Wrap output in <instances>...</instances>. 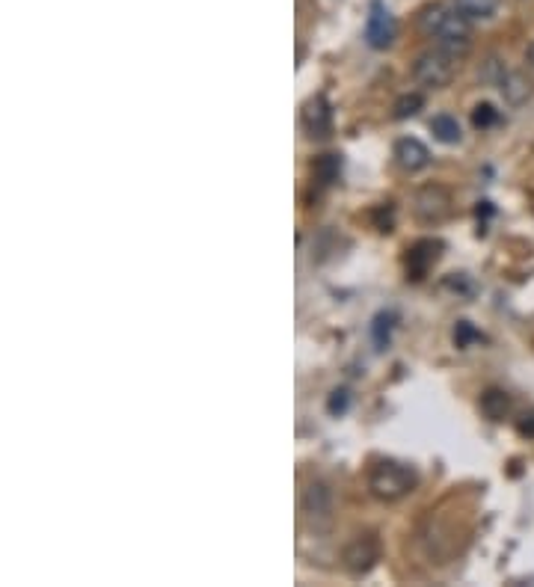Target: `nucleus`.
<instances>
[{"label":"nucleus","instance_id":"nucleus-1","mask_svg":"<svg viewBox=\"0 0 534 587\" xmlns=\"http://www.w3.org/2000/svg\"><path fill=\"white\" fill-rule=\"evenodd\" d=\"M419 33L448 51L466 54L472 45V21L463 18L454 3H431L419 12Z\"/></svg>","mask_w":534,"mask_h":587},{"label":"nucleus","instance_id":"nucleus-2","mask_svg":"<svg viewBox=\"0 0 534 587\" xmlns=\"http://www.w3.org/2000/svg\"><path fill=\"white\" fill-rule=\"evenodd\" d=\"M460 60H463V54L448 51L443 45H437V48L425 51V54L416 60L413 78H416V84L425 86V89H443V86H448L457 78Z\"/></svg>","mask_w":534,"mask_h":587},{"label":"nucleus","instance_id":"nucleus-3","mask_svg":"<svg viewBox=\"0 0 534 587\" xmlns=\"http://www.w3.org/2000/svg\"><path fill=\"white\" fill-rule=\"evenodd\" d=\"M416 487V472L404 463H377L368 475V490L380 502H398Z\"/></svg>","mask_w":534,"mask_h":587},{"label":"nucleus","instance_id":"nucleus-4","mask_svg":"<svg viewBox=\"0 0 534 587\" xmlns=\"http://www.w3.org/2000/svg\"><path fill=\"white\" fill-rule=\"evenodd\" d=\"M380 555H383V546H380L377 534H356L342 552V567L348 570V576L362 579L377 567Z\"/></svg>","mask_w":534,"mask_h":587},{"label":"nucleus","instance_id":"nucleus-5","mask_svg":"<svg viewBox=\"0 0 534 587\" xmlns=\"http://www.w3.org/2000/svg\"><path fill=\"white\" fill-rule=\"evenodd\" d=\"M413 214L425 226H440L451 214V193L440 184H428L413 199Z\"/></svg>","mask_w":534,"mask_h":587},{"label":"nucleus","instance_id":"nucleus-6","mask_svg":"<svg viewBox=\"0 0 534 587\" xmlns=\"http://www.w3.org/2000/svg\"><path fill=\"white\" fill-rule=\"evenodd\" d=\"M365 39L374 51H386L395 39H398V21L395 15L380 3L374 0L371 9H368V21H365Z\"/></svg>","mask_w":534,"mask_h":587},{"label":"nucleus","instance_id":"nucleus-7","mask_svg":"<svg viewBox=\"0 0 534 587\" xmlns=\"http://www.w3.org/2000/svg\"><path fill=\"white\" fill-rule=\"evenodd\" d=\"M300 122H303V128H306L309 137H327L330 128H333V107H330V101L324 95H312L303 104Z\"/></svg>","mask_w":534,"mask_h":587},{"label":"nucleus","instance_id":"nucleus-8","mask_svg":"<svg viewBox=\"0 0 534 587\" xmlns=\"http://www.w3.org/2000/svg\"><path fill=\"white\" fill-rule=\"evenodd\" d=\"M440 252H443V244L434 241V238L416 241V244L407 250V273H410V279H422V276L440 261Z\"/></svg>","mask_w":534,"mask_h":587},{"label":"nucleus","instance_id":"nucleus-9","mask_svg":"<svg viewBox=\"0 0 534 587\" xmlns=\"http://www.w3.org/2000/svg\"><path fill=\"white\" fill-rule=\"evenodd\" d=\"M395 164L404 169V172H419L431 164V152L422 140L416 137H404L395 143Z\"/></svg>","mask_w":534,"mask_h":587},{"label":"nucleus","instance_id":"nucleus-10","mask_svg":"<svg viewBox=\"0 0 534 587\" xmlns=\"http://www.w3.org/2000/svg\"><path fill=\"white\" fill-rule=\"evenodd\" d=\"M303 513L309 516V519H330V513H333V493L327 490V484H321V481H315V484H309L306 487V493H303Z\"/></svg>","mask_w":534,"mask_h":587},{"label":"nucleus","instance_id":"nucleus-11","mask_svg":"<svg viewBox=\"0 0 534 587\" xmlns=\"http://www.w3.org/2000/svg\"><path fill=\"white\" fill-rule=\"evenodd\" d=\"M499 89H502L505 101H508V104H514V107L526 104L534 92L532 81H529L523 72H502V75H499Z\"/></svg>","mask_w":534,"mask_h":587},{"label":"nucleus","instance_id":"nucleus-12","mask_svg":"<svg viewBox=\"0 0 534 587\" xmlns=\"http://www.w3.org/2000/svg\"><path fill=\"white\" fill-rule=\"evenodd\" d=\"M451 3L469 21H490L499 12V3L502 0H451Z\"/></svg>","mask_w":534,"mask_h":587},{"label":"nucleus","instance_id":"nucleus-13","mask_svg":"<svg viewBox=\"0 0 534 587\" xmlns=\"http://www.w3.org/2000/svg\"><path fill=\"white\" fill-rule=\"evenodd\" d=\"M431 134H434L440 143H445V146H454V143H460V137H463L460 122H457L454 116H448V113H440V116L431 119Z\"/></svg>","mask_w":534,"mask_h":587},{"label":"nucleus","instance_id":"nucleus-14","mask_svg":"<svg viewBox=\"0 0 534 587\" xmlns=\"http://www.w3.org/2000/svg\"><path fill=\"white\" fill-rule=\"evenodd\" d=\"M481 413H484L487 419L502 421L511 413V398H508L505 392H499V389H490V392H484V398H481Z\"/></svg>","mask_w":534,"mask_h":587},{"label":"nucleus","instance_id":"nucleus-15","mask_svg":"<svg viewBox=\"0 0 534 587\" xmlns=\"http://www.w3.org/2000/svg\"><path fill=\"white\" fill-rule=\"evenodd\" d=\"M339 172H342V155H321V158L312 164V175H315L321 184L336 181V178H339Z\"/></svg>","mask_w":534,"mask_h":587},{"label":"nucleus","instance_id":"nucleus-16","mask_svg":"<svg viewBox=\"0 0 534 587\" xmlns=\"http://www.w3.org/2000/svg\"><path fill=\"white\" fill-rule=\"evenodd\" d=\"M425 107V95H419V92H407V95H401L398 101H395V119H410V116H416L419 110Z\"/></svg>","mask_w":534,"mask_h":587},{"label":"nucleus","instance_id":"nucleus-17","mask_svg":"<svg viewBox=\"0 0 534 587\" xmlns=\"http://www.w3.org/2000/svg\"><path fill=\"white\" fill-rule=\"evenodd\" d=\"M499 122V110L493 107V104H478L475 110H472V125L478 128V131H487V128H493Z\"/></svg>","mask_w":534,"mask_h":587},{"label":"nucleus","instance_id":"nucleus-18","mask_svg":"<svg viewBox=\"0 0 534 587\" xmlns=\"http://www.w3.org/2000/svg\"><path fill=\"white\" fill-rule=\"evenodd\" d=\"M478 341H484V336H481L469 321H460V324L454 327V344H457V347H472V344H478Z\"/></svg>","mask_w":534,"mask_h":587},{"label":"nucleus","instance_id":"nucleus-19","mask_svg":"<svg viewBox=\"0 0 534 587\" xmlns=\"http://www.w3.org/2000/svg\"><path fill=\"white\" fill-rule=\"evenodd\" d=\"M392 321H395V315H377V318H374V341H377V347H380V350L389 344Z\"/></svg>","mask_w":534,"mask_h":587},{"label":"nucleus","instance_id":"nucleus-20","mask_svg":"<svg viewBox=\"0 0 534 587\" xmlns=\"http://www.w3.org/2000/svg\"><path fill=\"white\" fill-rule=\"evenodd\" d=\"M348 404H351L348 389H336V392H333V398H330V404H327V410H330L333 416H339V413H345V410H348Z\"/></svg>","mask_w":534,"mask_h":587},{"label":"nucleus","instance_id":"nucleus-21","mask_svg":"<svg viewBox=\"0 0 534 587\" xmlns=\"http://www.w3.org/2000/svg\"><path fill=\"white\" fill-rule=\"evenodd\" d=\"M517 430L523 433V436H529V439H534V410H529L523 419L517 421Z\"/></svg>","mask_w":534,"mask_h":587},{"label":"nucleus","instance_id":"nucleus-22","mask_svg":"<svg viewBox=\"0 0 534 587\" xmlns=\"http://www.w3.org/2000/svg\"><path fill=\"white\" fill-rule=\"evenodd\" d=\"M529 60H532V63H534V45H532V48H529Z\"/></svg>","mask_w":534,"mask_h":587}]
</instances>
